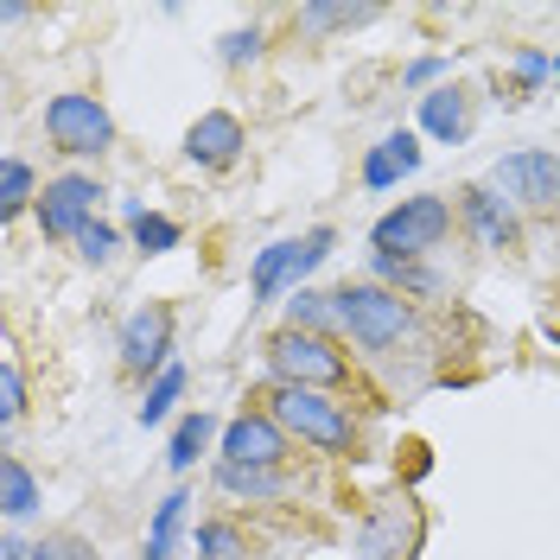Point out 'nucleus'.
<instances>
[{
  "instance_id": "obj_1",
  "label": "nucleus",
  "mask_w": 560,
  "mask_h": 560,
  "mask_svg": "<svg viewBox=\"0 0 560 560\" xmlns=\"http://www.w3.org/2000/svg\"><path fill=\"white\" fill-rule=\"evenodd\" d=\"M268 415H275L300 446H313V453H325V458H357V446H363V427L350 415V401L325 395V388L275 383L268 388Z\"/></svg>"
},
{
  "instance_id": "obj_2",
  "label": "nucleus",
  "mask_w": 560,
  "mask_h": 560,
  "mask_svg": "<svg viewBox=\"0 0 560 560\" xmlns=\"http://www.w3.org/2000/svg\"><path fill=\"white\" fill-rule=\"evenodd\" d=\"M338 325L363 357H388L415 331V300H401L395 287H376V280H345L338 287Z\"/></svg>"
},
{
  "instance_id": "obj_3",
  "label": "nucleus",
  "mask_w": 560,
  "mask_h": 560,
  "mask_svg": "<svg viewBox=\"0 0 560 560\" xmlns=\"http://www.w3.org/2000/svg\"><path fill=\"white\" fill-rule=\"evenodd\" d=\"M453 236V205L440 191L401 198L395 210H383L370 223V255H401V261H427L433 248Z\"/></svg>"
},
{
  "instance_id": "obj_4",
  "label": "nucleus",
  "mask_w": 560,
  "mask_h": 560,
  "mask_svg": "<svg viewBox=\"0 0 560 560\" xmlns=\"http://www.w3.org/2000/svg\"><path fill=\"white\" fill-rule=\"evenodd\" d=\"M261 357H268V376H275V383L325 388V395H338V388L350 383V357L338 350V338H313V331L280 325L275 338L261 345Z\"/></svg>"
},
{
  "instance_id": "obj_5",
  "label": "nucleus",
  "mask_w": 560,
  "mask_h": 560,
  "mask_svg": "<svg viewBox=\"0 0 560 560\" xmlns=\"http://www.w3.org/2000/svg\"><path fill=\"white\" fill-rule=\"evenodd\" d=\"M45 140L65 153V160H103L115 147V115L103 108V96L90 90H58L45 103Z\"/></svg>"
},
{
  "instance_id": "obj_6",
  "label": "nucleus",
  "mask_w": 560,
  "mask_h": 560,
  "mask_svg": "<svg viewBox=\"0 0 560 560\" xmlns=\"http://www.w3.org/2000/svg\"><path fill=\"white\" fill-rule=\"evenodd\" d=\"M108 191H103V178H90V173H58V178H45V191H38V236L45 243H77L90 223H96V205H103Z\"/></svg>"
},
{
  "instance_id": "obj_7",
  "label": "nucleus",
  "mask_w": 560,
  "mask_h": 560,
  "mask_svg": "<svg viewBox=\"0 0 560 560\" xmlns=\"http://www.w3.org/2000/svg\"><path fill=\"white\" fill-rule=\"evenodd\" d=\"M420 541H427V516H420V503L408 490H395V497H383V503L363 516L350 555L357 560H415Z\"/></svg>"
},
{
  "instance_id": "obj_8",
  "label": "nucleus",
  "mask_w": 560,
  "mask_h": 560,
  "mask_svg": "<svg viewBox=\"0 0 560 560\" xmlns=\"http://www.w3.org/2000/svg\"><path fill=\"white\" fill-rule=\"evenodd\" d=\"M490 185L516 210H560V153L548 147H516L490 166Z\"/></svg>"
},
{
  "instance_id": "obj_9",
  "label": "nucleus",
  "mask_w": 560,
  "mask_h": 560,
  "mask_svg": "<svg viewBox=\"0 0 560 560\" xmlns=\"http://www.w3.org/2000/svg\"><path fill=\"white\" fill-rule=\"evenodd\" d=\"M115 350H121V370L128 376H140V383H153L160 370H173V306H135V313L121 318V338H115Z\"/></svg>"
},
{
  "instance_id": "obj_10",
  "label": "nucleus",
  "mask_w": 560,
  "mask_h": 560,
  "mask_svg": "<svg viewBox=\"0 0 560 560\" xmlns=\"http://www.w3.org/2000/svg\"><path fill=\"white\" fill-rule=\"evenodd\" d=\"M217 458H230V465H268V471H280V465L293 458V433H287L268 408H243L236 420H223Z\"/></svg>"
},
{
  "instance_id": "obj_11",
  "label": "nucleus",
  "mask_w": 560,
  "mask_h": 560,
  "mask_svg": "<svg viewBox=\"0 0 560 560\" xmlns=\"http://www.w3.org/2000/svg\"><path fill=\"white\" fill-rule=\"evenodd\" d=\"M458 223L471 230V243H478V248H503V255H510V248H523V210L510 205L490 178L458 191Z\"/></svg>"
},
{
  "instance_id": "obj_12",
  "label": "nucleus",
  "mask_w": 560,
  "mask_h": 560,
  "mask_svg": "<svg viewBox=\"0 0 560 560\" xmlns=\"http://www.w3.org/2000/svg\"><path fill=\"white\" fill-rule=\"evenodd\" d=\"M243 147H248V128H243V115H230V108H205L185 128V160L205 166V173H230L243 160Z\"/></svg>"
},
{
  "instance_id": "obj_13",
  "label": "nucleus",
  "mask_w": 560,
  "mask_h": 560,
  "mask_svg": "<svg viewBox=\"0 0 560 560\" xmlns=\"http://www.w3.org/2000/svg\"><path fill=\"white\" fill-rule=\"evenodd\" d=\"M420 135H408V128H395V135H383L370 153H363V191H388V185H401L408 173H420Z\"/></svg>"
},
{
  "instance_id": "obj_14",
  "label": "nucleus",
  "mask_w": 560,
  "mask_h": 560,
  "mask_svg": "<svg viewBox=\"0 0 560 560\" xmlns=\"http://www.w3.org/2000/svg\"><path fill=\"white\" fill-rule=\"evenodd\" d=\"M210 485L223 490V497H236V503H275V497L293 490V471L287 465L268 471V465H230V458H217L210 465Z\"/></svg>"
},
{
  "instance_id": "obj_15",
  "label": "nucleus",
  "mask_w": 560,
  "mask_h": 560,
  "mask_svg": "<svg viewBox=\"0 0 560 560\" xmlns=\"http://www.w3.org/2000/svg\"><path fill=\"white\" fill-rule=\"evenodd\" d=\"M420 135L440 140V147H458V140L471 135V96H465L458 83L427 90V96H420Z\"/></svg>"
},
{
  "instance_id": "obj_16",
  "label": "nucleus",
  "mask_w": 560,
  "mask_h": 560,
  "mask_svg": "<svg viewBox=\"0 0 560 560\" xmlns=\"http://www.w3.org/2000/svg\"><path fill=\"white\" fill-rule=\"evenodd\" d=\"M370 280L376 287H395L401 300H433L440 293V275L427 261H401V255H370Z\"/></svg>"
},
{
  "instance_id": "obj_17",
  "label": "nucleus",
  "mask_w": 560,
  "mask_h": 560,
  "mask_svg": "<svg viewBox=\"0 0 560 560\" xmlns=\"http://www.w3.org/2000/svg\"><path fill=\"white\" fill-rule=\"evenodd\" d=\"M287 325H293V331H313V338H345V325H338V293L300 287V293L287 300Z\"/></svg>"
},
{
  "instance_id": "obj_18",
  "label": "nucleus",
  "mask_w": 560,
  "mask_h": 560,
  "mask_svg": "<svg viewBox=\"0 0 560 560\" xmlns=\"http://www.w3.org/2000/svg\"><path fill=\"white\" fill-rule=\"evenodd\" d=\"M210 440H223V427H217V415H205V408H191V415H178L173 440H166V465H173L178 478L198 465V453H205Z\"/></svg>"
},
{
  "instance_id": "obj_19",
  "label": "nucleus",
  "mask_w": 560,
  "mask_h": 560,
  "mask_svg": "<svg viewBox=\"0 0 560 560\" xmlns=\"http://www.w3.org/2000/svg\"><path fill=\"white\" fill-rule=\"evenodd\" d=\"M287 268H293V236L255 248V261H248V306H268L275 293H293L287 287Z\"/></svg>"
},
{
  "instance_id": "obj_20",
  "label": "nucleus",
  "mask_w": 560,
  "mask_h": 560,
  "mask_svg": "<svg viewBox=\"0 0 560 560\" xmlns=\"http://www.w3.org/2000/svg\"><path fill=\"white\" fill-rule=\"evenodd\" d=\"M38 503H45V497H38L33 465H26L20 453H7L0 458V510H7V523H26Z\"/></svg>"
},
{
  "instance_id": "obj_21",
  "label": "nucleus",
  "mask_w": 560,
  "mask_h": 560,
  "mask_svg": "<svg viewBox=\"0 0 560 560\" xmlns=\"http://www.w3.org/2000/svg\"><path fill=\"white\" fill-rule=\"evenodd\" d=\"M33 205H38V173L20 160V153H7V160H0V217L20 223Z\"/></svg>"
},
{
  "instance_id": "obj_22",
  "label": "nucleus",
  "mask_w": 560,
  "mask_h": 560,
  "mask_svg": "<svg viewBox=\"0 0 560 560\" xmlns=\"http://www.w3.org/2000/svg\"><path fill=\"white\" fill-rule=\"evenodd\" d=\"M331 248H338V230H331V223H318V230H306V236H293V268H287V287L300 293V287L331 261Z\"/></svg>"
},
{
  "instance_id": "obj_23",
  "label": "nucleus",
  "mask_w": 560,
  "mask_h": 560,
  "mask_svg": "<svg viewBox=\"0 0 560 560\" xmlns=\"http://www.w3.org/2000/svg\"><path fill=\"white\" fill-rule=\"evenodd\" d=\"M178 395H185V363H173V370H160L153 383H147V395H140V427H160V420L178 408Z\"/></svg>"
},
{
  "instance_id": "obj_24",
  "label": "nucleus",
  "mask_w": 560,
  "mask_h": 560,
  "mask_svg": "<svg viewBox=\"0 0 560 560\" xmlns=\"http://www.w3.org/2000/svg\"><path fill=\"white\" fill-rule=\"evenodd\" d=\"M376 7H331V0H306L300 7V26L306 33H350V26H370Z\"/></svg>"
},
{
  "instance_id": "obj_25",
  "label": "nucleus",
  "mask_w": 560,
  "mask_h": 560,
  "mask_svg": "<svg viewBox=\"0 0 560 560\" xmlns=\"http://www.w3.org/2000/svg\"><path fill=\"white\" fill-rule=\"evenodd\" d=\"M191 541H198V555H205V560H248V535L236 523H223V516L198 523V528H191Z\"/></svg>"
},
{
  "instance_id": "obj_26",
  "label": "nucleus",
  "mask_w": 560,
  "mask_h": 560,
  "mask_svg": "<svg viewBox=\"0 0 560 560\" xmlns=\"http://www.w3.org/2000/svg\"><path fill=\"white\" fill-rule=\"evenodd\" d=\"M128 236H135L140 255H173V248L185 243V230H178L166 210H147V217H135V223H128Z\"/></svg>"
},
{
  "instance_id": "obj_27",
  "label": "nucleus",
  "mask_w": 560,
  "mask_h": 560,
  "mask_svg": "<svg viewBox=\"0 0 560 560\" xmlns=\"http://www.w3.org/2000/svg\"><path fill=\"white\" fill-rule=\"evenodd\" d=\"M268 51V33L248 20V26H230V33L217 38V65H230V70H243V65H255Z\"/></svg>"
},
{
  "instance_id": "obj_28",
  "label": "nucleus",
  "mask_w": 560,
  "mask_h": 560,
  "mask_svg": "<svg viewBox=\"0 0 560 560\" xmlns=\"http://www.w3.org/2000/svg\"><path fill=\"white\" fill-rule=\"evenodd\" d=\"M33 560H103V555H96V541H90V535H77V528H58V535L33 541Z\"/></svg>"
},
{
  "instance_id": "obj_29",
  "label": "nucleus",
  "mask_w": 560,
  "mask_h": 560,
  "mask_svg": "<svg viewBox=\"0 0 560 560\" xmlns=\"http://www.w3.org/2000/svg\"><path fill=\"white\" fill-rule=\"evenodd\" d=\"M20 415H26V376H20V363H13V357H0V427L13 433Z\"/></svg>"
},
{
  "instance_id": "obj_30",
  "label": "nucleus",
  "mask_w": 560,
  "mask_h": 560,
  "mask_svg": "<svg viewBox=\"0 0 560 560\" xmlns=\"http://www.w3.org/2000/svg\"><path fill=\"white\" fill-rule=\"evenodd\" d=\"M115 248H121V230H115V223H103V217L77 236V255H83V261H96V268H103V261H115Z\"/></svg>"
},
{
  "instance_id": "obj_31",
  "label": "nucleus",
  "mask_w": 560,
  "mask_h": 560,
  "mask_svg": "<svg viewBox=\"0 0 560 560\" xmlns=\"http://www.w3.org/2000/svg\"><path fill=\"white\" fill-rule=\"evenodd\" d=\"M548 77H555V58L535 51V45H523V51H516V103H523L528 90H541Z\"/></svg>"
},
{
  "instance_id": "obj_32",
  "label": "nucleus",
  "mask_w": 560,
  "mask_h": 560,
  "mask_svg": "<svg viewBox=\"0 0 560 560\" xmlns=\"http://www.w3.org/2000/svg\"><path fill=\"white\" fill-rule=\"evenodd\" d=\"M440 77H446V58H415V65L401 70V90H440Z\"/></svg>"
},
{
  "instance_id": "obj_33",
  "label": "nucleus",
  "mask_w": 560,
  "mask_h": 560,
  "mask_svg": "<svg viewBox=\"0 0 560 560\" xmlns=\"http://www.w3.org/2000/svg\"><path fill=\"white\" fill-rule=\"evenodd\" d=\"M0 560H33V541H20V535H0Z\"/></svg>"
},
{
  "instance_id": "obj_34",
  "label": "nucleus",
  "mask_w": 560,
  "mask_h": 560,
  "mask_svg": "<svg viewBox=\"0 0 560 560\" xmlns=\"http://www.w3.org/2000/svg\"><path fill=\"white\" fill-rule=\"evenodd\" d=\"M555 77H560V58H555Z\"/></svg>"
},
{
  "instance_id": "obj_35",
  "label": "nucleus",
  "mask_w": 560,
  "mask_h": 560,
  "mask_svg": "<svg viewBox=\"0 0 560 560\" xmlns=\"http://www.w3.org/2000/svg\"><path fill=\"white\" fill-rule=\"evenodd\" d=\"M555 223H560V210H555Z\"/></svg>"
}]
</instances>
